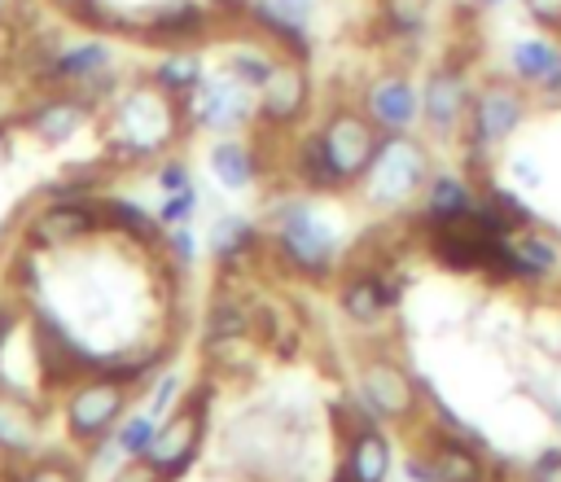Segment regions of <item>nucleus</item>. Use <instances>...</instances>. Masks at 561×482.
<instances>
[{"label":"nucleus","instance_id":"obj_45","mask_svg":"<svg viewBox=\"0 0 561 482\" xmlns=\"http://www.w3.org/2000/svg\"><path fill=\"white\" fill-rule=\"evenodd\" d=\"M478 13H495V9H508V4H517V0H469Z\"/></svg>","mask_w":561,"mask_h":482},{"label":"nucleus","instance_id":"obj_10","mask_svg":"<svg viewBox=\"0 0 561 482\" xmlns=\"http://www.w3.org/2000/svg\"><path fill=\"white\" fill-rule=\"evenodd\" d=\"M478 79L465 57H443L421 74V127L438 145H456L469 118Z\"/></svg>","mask_w":561,"mask_h":482},{"label":"nucleus","instance_id":"obj_36","mask_svg":"<svg viewBox=\"0 0 561 482\" xmlns=\"http://www.w3.org/2000/svg\"><path fill=\"white\" fill-rule=\"evenodd\" d=\"M162 254L167 263H175L180 272H188L197 263V237H193V223H175L162 232Z\"/></svg>","mask_w":561,"mask_h":482},{"label":"nucleus","instance_id":"obj_44","mask_svg":"<svg viewBox=\"0 0 561 482\" xmlns=\"http://www.w3.org/2000/svg\"><path fill=\"white\" fill-rule=\"evenodd\" d=\"M535 96H539L548 110H561V61H557V70L535 88Z\"/></svg>","mask_w":561,"mask_h":482},{"label":"nucleus","instance_id":"obj_26","mask_svg":"<svg viewBox=\"0 0 561 482\" xmlns=\"http://www.w3.org/2000/svg\"><path fill=\"white\" fill-rule=\"evenodd\" d=\"M561 61V35H548V31H535V35H517L508 48H504V74H513L522 88H539Z\"/></svg>","mask_w":561,"mask_h":482},{"label":"nucleus","instance_id":"obj_24","mask_svg":"<svg viewBox=\"0 0 561 482\" xmlns=\"http://www.w3.org/2000/svg\"><path fill=\"white\" fill-rule=\"evenodd\" d=\"M145 74H149L167 96L184 101V96H193V92L202 88V79L210 74V61H206L202 44H175V48H162V53L149 61Z\"/></svg>","mask_w":561,"mask_h":482},{"label":"nucleus","instance_id":"obj_33","mask_svg":"<svg viewBox=\"0 0 561 482\" xmlns=\"http://www.w3.org/2000/svg\"><path fill=\"white\" fill-rule=\"evenodd\" d=\"M153 434H158V416H153L149 408H131V412L118 421V429H114L110 438L118 443V451H123L127 460H140V456H149Z\"/></svg>","mask_w":561,"mask_h":482},{"label":"nucleus","instance_id":"obj_27","mask_svg":"<svg viewBox=\"0 0 561 482\" xmlns=\"http://www.w3.org/2000/svg\"><path fill=\"white\" fill-rule=\"evenodd\" d=\"M561 276V237L522 228L513 237V285H543Z\"/></svg>","mask_w":561,"mask_h":482},{"label":"nucleus","instance_id":"obj_48","mask_svg":"<svg viewBox=\"0 0 561 482\" xmlns=\"http://www.w3.org/2000/svg\"><path fill=\"white\" fill-rule=\"evenodd\" d=\"M4 123H9V114H4V110H0V127H4Z\"/></svg>","mask_w":561,"mask_h":482},{"label":"nucleus","instance_id":"obj_18","mask_svg":"<svg viewBox=\"0 0 561 482\" xmlns=\"http://www.w3.org/2000/svg\"><path fill=\"white\" fill-rule=\"evenodd\" d=\"M399 298H403V285H399L394 276L377 272V267H355V272H346V276L337 280V294H333L337 311H342L355 329H377V324L399 307Z\"/></svg>","mask_w":561,"mask_h":482},{"label":"nucleus","instance_id":"obj_30","mask_svg":"<svg viewBox=\"0 0 561 482\" xmlns=\"http://www.w3.org/2000/svg\"><path fill=\"white\" fill-rule=\"evenodd\" d=\"M430 9L434 0H377V26L386 39L412 48L430 31Z\"/></svg>","mask_w":561,"mask_h":482},{"label":"nucleus","instance_id":"obj_41","mask_svg":"<svg viewBox=\"0 0 561 482\" xmlns=\"http://www.w3.org/2000/svg\"><path fill=\"white\" fill-rule=\"evenodd\" d=\"M504 167H508V180L522 184V188H539L543 184V167L530 153H513V158H504Z\"/></svg>","mask_w":561,"mask_h":482},{"label":"nucleus","instance_id":"obj_13","mask_svg":"<svg viewBox=\"0 0 561 482\" xmlns=\"http://www.w3.org/2000/svg\"><path fill=\"white\" fill-rule=\"evenodd\" d=\"M105 232V206L96 193H48L26 219L22 237L35 250H75Z\"/></svg>","mask_w":561,"mask_h":482},{"label":"nucleus","instance_id":"obj_1","mask_svg":"<svg viewBox=\"0 0 561 482\" xmlns=\"http://www.w3.org/2000/svg\"><path fill=\"white\" fill-rule=\"evenodd\" d=\"M188 131L184 101L167 96L149 74L127 79L101 110V145L110 167H153Z\"/></svg>","mask_w":561,"mask_h":482},{"label":"nucleus","instance_id":"obj_9","mask_svg":"<svg viewBox=\"0 0 561 482\" xmlns=\"http://www.w3.org/2000/svg\"><path fill=\"white\" fill-rule=\"evenodd\" d=\"M355 399L381 425H412L425 412L421 381L386 351H373V355H364L355 364Z\"/></svg>","mask_w":561,"mask_h":482},{"label":"nucleus","instance_id":"obj_34","mask_svg":"<svg viewBox=\"0 0 561 482\" xmlns=\"http://www.w3.org/2000/svg\"><path fill=\"white\" fill-rule=\"evenodd\" d=\"M245 333H250V320H245L241 302L219 298V302L206 311V324H202V346H219V342H232V337H245Z\"/></svg>","mask_w":561,"mask_h":482},{"label":"nucleus","instance_id":"obj_42","mask_svg":"<svg viewBox=\"0 0 561 482\" xmlns=\"http://www.w3.org/2000/svg\"><path fill=\"white\" fill-rule=\"evenodd\" d=\"M403 482H438V469H434V460H430L425 447H412L403 456Z\"/></svg>","mask_w":561,"mask_h":482},{"label":"nucleus","instance_id":"obj_6","mask_svg":"<svg viewBox=\"0 0 561 482\" xmlns=\"http://www.w3.org/2000/svg\"><path fill=\"white\" fill-rule=\"evenodd\" d=\"M131 399H136V386L123 381L118 372H83L79 381H70V386L61 390V403H57L66 438H70L79 451H92V447L105 443V438L118 429V421L136 408Z\"/></svg>","mask_w":561,"mask_h":482},{"label":"nucleus","instance_id":"obj_5","mask_svg":"<svg viewBox=\"0 0 561 482\" xmlns=\"http://www.w3.org/2000/svg\"><path fill=\"white\" fill-rule=\"evenodd\" d=\"M434 175V158H430V145L416 136V131H386L368 171L359 175L355 193L364 197L368 210L377 215H399L408 206L421 202L425 184Z\"/></svg>","mask_w":561,"mask_h":482},{"label":"nucleus","instance_id":"obj_43","mask_svg":"<svg viewBox=\"0 0 561 482\" xmlns=\"http://www.w3.org/2000/svg\"><path fill=\"white\" fill-rule=\"evenodd\" d=\"M105 482H162V473L140 456V460H123L118 469H110Z\"/></svg>","mask_w":561,"mask_h":482},{"label":"nucleus","instance_id":"obj_49","mask_svg":"<svg viewBox=\"0 0 561 482\" xmlns=\"http://www.w3.org/2000/svg\"><path fill=\"white\" fill-rule=\"evenodd\" d=\"M4 9H9V0H0V13H4Z\"/></svg>","mask_w":561,"mask_h":482},{"label":"nucleus","instance_id":"obj_3","mask_svg":"<svg viewBox=\"0 0 561 482\" xmlns=\"http://www.w3.org/2000/svg\"><path fill=\"white\" fill-rule=\"evenodd\" d=\"M530 88H522L513 74H486L478 79V92H473V105H469V118L460 127V162L469 175H482L491 171V158L495 149H504L530 118Z\"/></svg>","mask_w":561,"mask_h":482},{"label":"nucleus","instance_id":"obj_29","mask_svg":"<svg viewBox=\"0 0 561 482\" xmlns=\"http://www.w3.org/2000/svg\"><path fill=\"white\" fill-rule=\"evenodd\" d=\"M276 61H280V53H276L263 35H254V31H250L245 39H232V44L224 48V57H219V66H224V70H232V74H237L241 83H250L254 92L263 88V79L272 74V66H276Z\"/></svg>","mask_w":561,"mask_h":482},{"label":"nucleus","instance_id":"obj_47","mask_svg":"<svg viewBox=\"0 0 561 482\" xmlns=\"http://www.w3.org/2000/svg\"><path fill=\"white\" fill-rule=\"evenodd\" d=\"M329 482H355V478H351V473L342 469V460H337V469H333V478H329Z\"/></svg>","mask_w":561,"mask_h":482},{"label":"nucleus","instance_id":"obj_32","mask_svg":"<svg viewBox=\"0 0 561 482\" xmlns=\"http://www.w3.org/2000/svg\"><path fill=\"white\" fill-rule=\"evenodd\" d=\"M473 180H478V197H482L495 215H504L517 232H522V228H535V210L522 202L517 184H504V180H495L491 171H482V175H473Z\"/></svg>","mask_w":561,"mask_h":482},{"label":"nucleus","instance_id":"obj_20","mask_svg":"<svg viewBox=\"0 0 561 482\" xmlns=\"http://www.w3.org/2000/svg\"><path fill=\"white\" fill-rule=\"evenodd\" d=\"M421 447L430 451V460L438 469V482H500L486 447H478V443H469L460 434H447V429L430 425Z\"/></svg>","mask_w":561,"mask_h":482},{"label":"nucleus","instance_id":"obj_8","mask_svg":"<svg viewBox=\"0 0 561 482\" xmlns=\"http://www.w3.org/2000/svg\"><path fill=\"white\" fill-rule=\"evenodd\" d=\"M311 131H316V140H320V149H324V158H329V167H333V175L342 180L346 193L359 184V175L368 171V162H373V153H377L381 136H386V131L364 114L359 101H333V105L316 118Z\"/></svg>","mask_w":561,"mask_h":482},{"label":"nucleus","instance_id":"obj_39","mask_svg":"<svg viewBox=\"0 0 561 482\" xmlns=\"http://www.w3.org/2000/svg\"><path fill=\"white\" fill-rule=\"evenodd\" d=\"M526 22L535 31H548V35H561V0H517Z\"/></svg>","mask_w":561,"mask_h":482},{"label":"nucleus","instance_id":"obj_4","mask_svg":"<svg viewBox=\"0 0 561 482\" xmlns=\"http://www.w3.org/2000/svg\"><path fill=\"white\" fill-rule=\"evenodd\" d=\"M31 79L39 88L83 92L96 110H105L114 101V92L123 88L118 48L110 35H96V31L79 35V39H53V44H44V53H35Z\"/></svg>","mask_w":561,"mask_h":482},{"label":"nucleus","instance_id":"obj_35","mask_svg":"<svg viewBox=\"0 0 561 482\" xmlns=\"http://www.w3.org/2000/svg\"><path fill=\"white\" fill-rule=\"evenodd\" d=\"M197 210H202V188H197V180H193V184H184V188H175V193H162L153 215L162 219V228H175V223H193Z\"/></svg>","mask_w":561,"mask_h":482},{"label":"nucleus","instance_id":"obj_15","mask_svg":"<svg viewBox=\"0 0 561 482\" xmlns=\"http://www.w3.org/2000/svg\"><path fill=\"white\" fill-rule=\"evenodd\" d=\"M316 18L320 0H250L245 4V26L263 35L276 53L311 61L316 48Z\"/></svg>","mask_w":561,"mask_h":482},{"label":"nucleus","instance_id":"obj_40","mask_svg":"<svg viewBox=\"0 0 561 482\" xmlns=\"http://www.w3.org/2000/svg\"><path fill=\"white\" fill-rule=\"evenodd\" d=\"M180 386H184V381H180V372H171V368H167V372H162V377L153 381V390H149V412H153L158 421H162V416H167V412L175 408L171 399L180 394Z\"/></svg>","mask_w":561,"mask_h":482},{"label":"nucleus","instance_id":"obj_21","mask_svg":"<svg viewBox=\"0 0 561 482\" xmlns=\"http://www.w3.org/2000/svg\"><path fill=\"white\" fill-rule=\"evenodd\" d=\"M206 175L215 180L219 193H250L263 180V153L245 131L241 136H215L206 149Z\"/></svg>","mask_w":561,"mask_h":482},{"label":"nucleus","instance_id":"obj_28","mask_svg":"<svg viewBox=\"0 0 561 482\" xmlns=\"http://www.w3.org/2000/svg\"><path fill=\"white\" fill-rule=\"evenodd\" d=\"M101 206H105V232H114V237H123V241H131L140 250H162V232L167 228L149 206H140L136 197H123V193L101 197Z\"/></svg>","mask_w":561,"mask_h":482},{"label":"nucleus","instance_id":"obj_12","mask_svg":"<svg viewBox=\"0 0 561 482\" xmlns=\"http://www.w3.org/2000/svg\"><path fill=\"white\" fill-rule=\"evenodd\" d=\"M184 118H188V131L241 136L259 123V92L250 83H241L232 70L215 66L202 79V88L193 96H184Z\"/></svg>","mask_w":561,"mask_h":482},{"label":"nucleus","instance_id":"obj_25","mask_svg":"<svg viewBox=\"0 0 561 482\" xmlns=\"http://www.w3.org/2000/svg\"><path fill=\"white\" fill-rule=\"evenodd\" d=\"M206 250L219 267H241L245 259H254L263 250V228L241 210H224L206 228Z\"/></svg>","mask_w":561,"mask_h":482},{"label":"nucleus","instance_id":"obj_17","mask_svg":"<svg viewBox=\"0 0 561 482\" xmlns=\"http://www.w3.org/2000/svg\"><path fill=\"white\" fill-rule=\"evenodd\" d=\"M359 105L381 131H416L421 127V79H412L403 66H390L359 88Z\"/></svg>","mask_w":561,"mask_h":482},{"label":"nucleus","instance_id":"obj_16","mask_svg":"<svg viewBox=\"0 0 561 482\" xmlns=\"http://www.w3.org/2000/svg\"><path fill=\"white\" fill-rule=\"evenodd\" d=\"M219 31V18L206 0H162L149 13L131 18V35L158 48H175V44H206Z\"/></svg>","mask_w":561,"mask_h":482},{"label":"nucleus","instance_id":"obj_23","mask_svg":"<svg viewBox=\"0 0 561 482\" xmlns=\"http://www.w3.org/2000/svg\"><path fill=\"white\" fill-rule=\"evenodd\" d=\"M342 469L355 482H390L394 473V443L381 421H364L355 434L342 438Z\"/></svg>","mask_w":561,"mask_h":482},{"label":"nucleus","instance_id":"obj_22","mask_svg":"<svg viewBox=\"0 0 561 482\" xmlns=\"http://www.w3.org/2000/svg\"><path fill=\"white\" fill-rule=\"evenodd\" d=\"M44 408L22 390H0V460H26L44 451Z\"/></svg>","mask_w":561,"mask_h":482},{"label":"nucleus","instance_id":"obj_31","mask_svg":"<svg viewBox=\"0 0 561 482\" xmlns=\"http://www.w3.org/2000/svg\"><path fill=\"white\" fill-rule=\"evenodd\" d=\"M9 482H83V460L70 451H35L9 460Z\"/></svg>","mask_w":561,"mask_h":482},{"label":"nucleus","instance_id":"obj_19","mask_svg":"<svg viewBox=\"0 0 561 482\" xmlns=\"http://www.w3.org/2000/svg\"><path fill=\"white\" fill-rule=\"evenodd\" d=\"M478 206V180L469 171H447V167H434L425 193H421V232H434V228H451L460 219H469Z\"/></svg>","mask_w":561,"mask_h":482},{"label":"nucleus","instance_id":"obj_46","mask_svg":"<svg viewBox=\"0 0 561 482\" xmlns=\"http://www.w3.org/2000/svg\"><path fill=\"white\" fill-rule=\"evenodd\" d=\"M543 408H548V416L561 425V394H548V399H543Z\"/></svg>","mask_w":561,"mask_h":482},{"label":"nucleus","instance_id":"obj_38","mask_svg":"<svg viewBox=\"0 0 561 482\" xmlns=\"http://www.w3.org/2000/svg\"><path fill=\"white\" fill-rule=\"evenodd\" d=\"M153 184H158V193H175V188L193 184V167H188L184 158L167 153V158H158V162H153Z\"/></svg>","mask_w":561,"mask_h":482},{"label":"nucleus","instance_id":"obj_37","mask_svg":"<svg viewBox=\"0 0 561 482\" xmlns=\"http://www.w3.org/2000/svg\"><path fill=\"white\" fill-rule=\"evenodd\" d=\"M522 482H561V443L535 451V456L522 464Z\"/></svg>","mask_w":561,"mask_h":482},{"label":"nucleus","instance_id":"obj_7","mask_svg":"<svg viewBox=\"0 0 561 482\" xmlns=\"http://www.w3.org/2000/svg\"><path fill=\"white\" fill-rule=\"evenodd\" d=\"M210 399H215V386L210 381H197L158 421V434H153V447H149L145 460L162 473V482H180L197 464V456L206 447V434H210Z\"/></svg>","mask_w":561,"mask_h":482},{"label":"nucleus","instance_id":"obj_14","mask_svg":"<svg viewBox=\"0 0 561 482\" xmlns=\"http://www.w3.org/2000/svg\"><path fill=\"white\" fill-rule=\"evenodd\" d=\"M92 123H101V110H96L83 92H70V88H44L26 110L13 114V127L26 131L31 140L48 145V149L70 145V140L83 136Z\"/></svg>","mask_w":561,"mask_h":482},{"label":"nucleus","instance_id":"obj_11","mask_svg":"<svg viewBox=\"0 0 561 482\" xmlns=\"http://www.w3.org/2000/svg\"><path fill=\"white\" fill-rule=\"evenodd\" d=\"M311 105H316V79H311V66L302 57H285L272 66V74L263 79L259 88V136L263 140H289L298 136V127L311 118Z\"/></svg>","mask_w":561,"mask_h":482},{"label":"nucleus","instance_id":"obj_2","mask_svg":"<svg viewBox=\"0 0 561 482\" xmlns=\"http://www.w3.org/2000/svg\"><path fill=\"white\" fill-rule=\"evenodd\" d=\"M267 245L272 259L298 276V280H329L337 267V250H342V228L337 219L316 202V193H285L267 206Z\"/></svg>","mask_w":561,"mask_h":482}]
</instances>
